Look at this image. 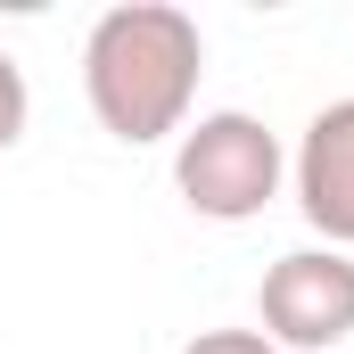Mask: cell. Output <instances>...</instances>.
<instances>
[{"label": "cell", "mask_w": 354, "mask_h": 354, "mask_svg": "<svg viewBox=\"0 0 354 354\" xmlns=\"http://www.w3.org/2000/svg\"><path fill=\"white\" fill-rule=\"evenodd\" d=\"M181 354H280V346H272L264 330H198Z\"/></svg>", "instance_id": "8992f818"}, {"label": "cell", "mask_w": 354, "mask_h": 354, "mask_svg": "<svg viewBox=\"0 0 354 354\" xmlns=\"http://www.w3.org/2000/svg\"><path fill=\"white\" fill-rule=\"evenodd\" d=\"M280 181H288V149L248 107H214L174 140V189L206 223H256L280 198Z\"/></svg>", "instance_id": "7a4b0ae2"}, {"label": "cell", "mask_w": 354, "mask_h": 354, "mask_svg": "<svg viewBox=\"0 0 354 354\" xmlns=\"http://www.w3.org/2000/svg\"><path fill=\"white\" fill-rule=\"evenodd\" d=\"M198 75H206V33L174 0H115L83 33V99L99 132H115L124 149L181 140Z\"/></svg>", "instance_id": "6da1fadb"}, {"label": "cell", "mask_w": 354, "mask_h": 354, "mask_svg": "<svg viewBox=\"0 0 354 354\" xmlns=\"http://www.w3.org/2000/svg\"><path fill=\"white\" fill-rule=\"evenodd\" d=\"M25 115H33V91H25V66L0 50V157L25 140Z\"/></svg>", "instance_id": "5b68a950"}, {"label": "cell", "mask_w": 354, "mask_h": 354, "mask_svg": "<svg viewBox=\"0 0 354 354\" xmlns=\"http://www.w3.org/2000/svg\"><path fill=\"white\" fill-rule=\"evenodd\" d=\"M288 181H297V214L338 256H354V99L313 107V124H305V140L288 157Z\"/></svg>", "instance_id": "277c9868"}, {"label": "cell", "mask_w": 354, "mask_h": 354, "mask_svg": "<svg viewBox=\"0 0 354 354\" xmlns=\"http://www.w3.org/2000/svg\"><path fill=\"white\" fill-rule=\"evenodd\" d=\"M264 338L280 354H330L354 338V256L338 248H288L280 264H264L256 288Z\"/></svg>", "instance_id": "3957f363"}]
</instances>
